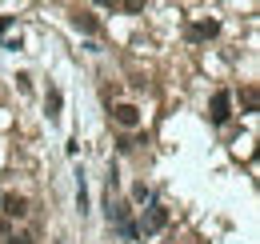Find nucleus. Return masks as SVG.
Segmentation results:
<instances>
[{
  "label": "nucleus",
  "mask_w": 260,
  "mask_h": 244,
  "mask_svg": "<svg viewBox=\"0 0 260 244\" xmlns=\"http://www.w3.org/2000/svg\"><path fill=\"white\" fill-rule=\"evenodd\" d=\"M8 244H32L28 236H8Z\"/></svg>",
  "instance_id": "9d476101"
},
{
  "label": "nucleus",
  "mask_w": 260,
  "mask_h": 244,
  "mask_svg": "<svg viewBox=\"0 0 260 244\" xmlns=\"http://www.w3.org/2000/svg\"><path fill=\"white\" fill-rule=\"evenodd\" d=\"M76 204H80V212H88V188H84V176L76 180Z\"/></svg>",
  "instance_id": "6e6552de"
},
{
  "label": "nucleus",
  "mask_w": 260,
  "mask_h": 244,
  "mask_svg": "<svg viewBox=\"0 0 260 244\" xmlns=\"http://www.w3.org/2000/svg\"><path fill=\"white\" fill-rule=\"evenodd\" d=\"M164 224H168V208H160V204H148V216H144V232L152 236V232H160Z\"/></svg>",
  "instance_id": "f03ea898"
},
{
  "label": "nucleus",
  "mask_w": 260,
  "mask_h": 244,
  "mask_svg": "<svg viewBox=\"0 0 260 244\" xmlns=\"http://www.w3.org/2000/svg\"><path fill=\"white\" fill-rule=\"evenodd\" d=\"M112 116H116V124H120V128H136V124H140L136 104H116V112H112Z\"/></svg>",
  "instance_id": "7ed1b4c3"
},
{
  "label": "nucleus",
  "mask_w": 260,
  "mask_h": 244,
  "mask_svg": "<svg viewBox=\"0 0 260 244\" xmlns=\"http://www.w3.org/2000/svg\"><path fill=\"white\" fill-rule=\"evenodd\" d=\"M228 116H232V92H216V96H212V120L216 124H224Z\"/></svg>",
  "instance_id": "f257e3e1"
},
{
  "label": "nucleus",
  "mask_w": 260,
  "mask_h": 244,
  "mask_svg": "<svg viewBox=\"0 0 260 244\" xmlns=\"http://www.w3.org/2000/svg\"><path fill=\"white\" fill-rule=\"evenodd\" d=\"M148 196H152V192H148V188H144V184H132V200H136V204H144V200H148Z\"/></svg>",
  "instance_id": "1a4fd4ad"
},
{
  "label": "nucleus",
  "mask_w": 260,
  "mask_h": 244,
  "mask_svg": "<svg viewBox=\"0 0 260 244\" xmlns=\"http://www.w3.org/2000/svg\"><path fill=\"white\" fill-rule=\"evenodd\" d=\"M72 24H76V28H84V32H96V28H100L96 16H92L88 8H76V12H72Z\"/></svg>",
  "instance_id": "20e7f679"
},
{
  "label": "nucleus",
  "mask_w": 260,
  "mask_h": 244,
  "mask_svg": "<svg viewBox=\"0 0 260 244\" xmlns=\"http://www.w3.org/2000/svg\"><path fill=\"white\" fill-rule=\"evenodd\" d=\"M44 104H48V116H60V88H48Z\"/></svg>",
  "instance_id": "0eeeda50"
},
{
  "label": "nucleus",
  "mask_w": 260,
  "mask_h": 244,
  "mask_svg": "<svg viewBox=\"0 0 260 244\" xmlns=\"http://www.w3.org/2000/svg\"><path fill=\"white\" fill-rule=\"evenodd\" d=\"M24 212H28L24 196H4V216H24Z\"/></svg>",
  "instance_id": "39448f33"
},
{
  "label": "nucleus",
  "mask_w": 260,
  "mask_h": 244,
  "mask_svg": "<svg viewBox=\"0 0 260 244\" xmlns=\"http://www.w3.org/2000/svg\"><path fill=\"white\" fill-rule=\"evenodd\" d=\"M216 28H220L216 20H200V24L192 28V40H204V36H216Z\"/></svg>",
  "instance_id": "423d86ee"
}]
</instances>
